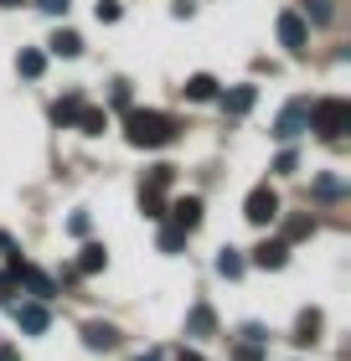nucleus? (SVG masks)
<instances>
[{"mask_svg":"<svg viewBox=\"0 0 351 361\" xmlns=\"http://www.w3.org/2000/svg\"><path fill=\"white\" fill-rule=\"evenodd\" d=\"M37 11H47V16H68V0H37Z\"/></svg>","mask_w":351,"mask_h":361,"instance_id":"30","label":"nucleus"},{"mask_svg":"<svg viewBox=\"0 0 351 361\" xmlns=\"http://www.w3.org/2000/svg\"><path fill=\"white\" fill-rule=\"evenodd\" d=\"M165 217H171V227H181V233H196V227H202V196H176Z\"/></svg>","mask_w":351,"mask_h":361,"instance_id":"7","label":"nucleus"},{"mask_svg":"<svg viewBox=\"0 0 351 361\" xmlns=\"http://www.w3.org/2000/svg\"><path fill=\"white\" fill-rule=\"evenodd\" d=\"M0 253H6V258H11V264H16V258H21V253H16V243H11L6 233H0Z\"/></svg>","mask_w":351,"mask_h":361,"instance_id":"33","label":"nucleus"},{"mask_svg":"<svg viewBox=\"0 0 351 361\" xmlns=\"http://www.w3.org/2000/svg\"><path fill=\"white\" fill-rule=\"evenodd\" d=\"M243 217L254 222V227H269L274 217H279V191L263 180V186H254L248 191V202H243Z\"/></svg>","mask_w":351,"mask_h":361,"instance_id":"3","label":"nucleus"},{"mask_svg":"<svg viewBox=\"0 0 351 361\" xmlns=\"http://www.w3.org/2000/svg\"><path fill=\"white\" fill-rule=\"evenodd\" d=\"M0 361H21V351H16L11 341H0Z\"/></svg>","mask_w":351,"mask_h":361,"instance_id":"34","label":"nucleus"},{"mask_svg":"<svg viewBox=\"0 0 351 361\" xmlns=\"http://www.w3.org/2000/svg\"><path fill=\"white\" fill-rule=\"evenodd\" d=\"M284 264H290V243H258V248H254V269H284Z\"/></svg>","mask_w":351,"mask_h":361,"instance_id":"10","label":"nucleus"},{"mask_svg":"<svg viewBox=\"0 0 351 361\" xmlns=\"http://www.w3.org/2000/svg\"><path fill=\"white\" fill-rule=\"evenodd\" d=\"M135 361H160V351H145V356H135Z\"/></svg>","mask_w":351,"mask_h":361,"instance_id":"35","label":"nucleus"},{"mask_svg":"<svg viewBox=\"0 0 351 361\" xmlns=\"http://www.w3.org/2000/svg\"><path fill=\"white\" fill-rule=\"evenodd\" d=\"M11 284L31 289V294H37V305H47V300H52V294H57V279H52V274H42L37 264H21V258H16V264H11Z\"/></svg>","mask_w":351,"mask_h":361,"instance_id":"4","label":"nucleus"},{"mask_svg":"<svg viewBox=\"0 0 351 361\" xmlns=\"http://www.w3.org/2000/svg\"><path fill=\"white\" fill-rule=\"evenodd\" d=\"M232 361H263V346H254V341H243V346L232 351Z\"/></svg>","mask_w":351,"mask_h":361,"instance_id":"28","label":"nucleus"},{"mask_svg":"<svg viewBox=\"0 0 351 361\" xmlns=\"http://www.w3.org/2000/svg\"><path fill=\"white\" fill-rule=\"evenodd\" d=\"M98 21H119V16H124V6H119V0H98Z\"/></svg>","mask_w":351,"mask_h":361,"instance_id":"25","label":"nucleus"},{"mask_svg":"<svg viewBox=\"0 0 351 361\" xmlns=\"http://www.w3.org/2000/svg\"><path fill=\"white\" fill-rule=\"evenodd\" d=\"M346 186H341V180L336 176H321V180H315V196H341Z\"/></svg>","mask_w":351,"mask_h":361,"instance_id":"26","label":"nucleus"},{"mask_svg":"<svg viewBox=\"0 0 351 361\" xmlns=\"http://www.w3.org/2000/svg\"><path fill=\"white\" fill-rule=\"evenodd\" d=\"M331 16H336V0H305V16H299V21H315V26H331Z\"/></svg>","mask_w":351,"mask_h":361,"instance_id":"18","label":"nucleus"},{"mask_svg":"<svg viewBox=\"0 0 351 361\" xmlns=\"http://www.w3.org/2000/svg\"><path fill=\"white\" fill-rule=\"evenodd\" d=\"M16 325H21L26 336H42L47 325H52V315H47V305H16Z\"/></svg>","mask_w":351,"mask_h":361,"instance_id":"9","label":"nucleus"},{"mask_svg":"<svg viewBox=\"0 0 351 361\" xmlns=\"http://www.w3.org/2000/svg\"><path fill=\"white\" fill-rule=\"evenodd\" d=\"M279 42L290 47L295 57H305V47H310V26L299 21V11H284V16H279Z\"/></svg>","mask_w":351,"mask_h":361,"instance_id":"6","label":"nucleus"},{"mask_svg":"<svg viewBox=\"0 0 351 361\" xmlns=\"http://www.w3.org/2000/svg\"><path fill=\"white\" fill-rule=\"evenodd\" d=\"M310 129V98H290V104L279 109V119H274V135L279 140H299Z\"/></svg>","mask_w":351,"mask_h":361,"instance_id":"5","label":"nucleus"},{"mask_svg":"<svg viewBox=\"0 0 351 361\" xmlns=\"http://www.w3.org/2000/svg\"><path fill=\"white\" fill-rule=\"evenodd\" d=\"M16 68H21V78H42V68H47V57L37 52V47H26V52L16 57Z\"/></svg>","mask_w":351,"mask_h":361,"instance_id":"22","label":"nucleus"},{"mask_svg":"<svg viewBox=\"0 0 351 361\" xmlns=\"http://www.w3.org/2000/svg\"><path fill=\"white\" fill-rule=\"evenodd\" d=\"M78 114H83V98L78 93H68V98H57V104H52V119L57 124H78Z\"/></svg>","mask_w":351,"mask_h":361,"instance_id":"16","label":"nucleus"},{"mask_svg":"<svg viewBox=\"0 0 351 361\" xmlns=\"http://www.w3.org/2000/svg\"><path fill=\"white\" fill-rule=\"evenodd\" d=\"M68 233H73V238H88V212H73V217H68Z\"/></svg>","mask_w":351,"mask_h":361,"instance_id":"29","label":"nucleus"},{"mask_svg":"<svg viewBox=\"0 0 351 361\" xmlns=\"http://www.w3.org/2000/svg\"><path fill=\"white\" fill-rule=\"evenodd\" d=\"M181 361H202V356H196V351H181Z\"/></svg>","mask_w":351,"mask_h":361,"instance_id":"36","label":"nucleus"},{"mask_svg":"<svg viewBox=\"0 0 351 361\" xmlns=\"http://www.w3.org/2000/svg\"><path fill=\"white\" fill-rule=\"evenodd\" d=\"M114 104H119V109H129V83H124V78L114 83Z\"/></svg>","mask_w":351,"mask_h":361,"instance_id":"31","label":"nucleus"},{"mask_svg":"<svg viewBox=\"0 0 351 361\" xmlns=\"http://www.w3.org/2000/svg\"><path fill=\"white\" fill-rule=\"evenodd\" d=\"M310 129H321L326 140H341L351 129V104L346 98H321V104H310Z\"/></svg>","mask_w":351,"mask_h":361,"instance_id":"2","label":"nucleus"},{"mask_svg":"<svg viewBox=\"0 0 351 361\" xmlns=\"http://www.w3.org/2000/svg\"><path fill=\"white\" fill-rule=\"evenodd\" d=\"M78 129H83V135H104V129H109V114L83 104V114H78Z\"/></svg>","mask_w":351,"mask_h":361,"instance_id":"17","label":"nucleus"},{"mask_svg":"<svg viewBox=\"0 0 351 361\" xmlns=\"http://www.w3.org/2000/svg\"><path fill=\"white\" fill-rule=\"evenodd\" d=\"M212 325H217V320H212V310H207V305H196L191 315H186V336H212Z\"/></svg>","mask_w":351,"mask_h":361,"instance_id":"21","label":"nucleus"},{"mask_svg":"<svg viewBox=\"0 0 351 361\" xmlns=\"http://www.w3.org/2000/svg\"><path fill=\"white\" fill-rule=\"evenodd\" d=\"M52 52H57V57H83V37H78V31H57V37H52Z\"/></svg>","mask_w":351,"mask_h":361,"instance_id":"19","label":"nucleus"},{"mask_svg":"<svg viewBox=\"0 0 351 361\" xmlns=\"http://www.w3.org/2000/svg\"><path fill=\"white\" fill-rule=\"evenodd\" d=\"M191 98V104H207V98H217V78L212 73H196V78H186V88H181Z\"/></svg>","mask_w":351,"mask_h":361,"instance_id":"13","label":"nucleus"},{"mask_svg":"<svg viewBox=\"0 0 351 361\" xmlns=\"http://www.w3.org/2000/svg\"><path fill=\"white\" fill-rule=\"evenodd\" d=\"M124 140L135 150H160V145L176 140V119L171 114H155V109H129L124 114Z\"/></svg>","mask_w":351,"mask_h":361,"instance_id":"1","label":"nucleus"},{"mask_svg":"<svg viewBox=\"0 0 351 361\" xmlns=\"http://www.w3.org/2000/svg\"><path fill=\"white\" fill-rule=\"evenodd\" d=\"M254 104H258V88H254V83H238V88L222 93V109H227V114H248Z\"/></svg>","mask_w":351,"mask_h":361,"instance_id":"11","label":"nucleus"},{"mask_svg":"<svg viewBox=\"0 0 351 361\" xmlns=\"http://www.w3.org/2000/svg\"><path fill=\"white\" fill-rule=\"evenodd\" d=\"M274 171H279V176H295V171H299V155H295V150H284V155L274 160Z\"/></svg>","mask_w":351,"mask_h":361,"instance_id":"27","label":"nucleus"},{"mask_svg":"<svg viewBox=\"0 0 351 361\" xmlns=\"http://www.w3.org/2000/svg\"><path fill=\"white\" fill-rule=\"evenodd\" d=\"M248 269V258L238 253V248H222V253H217V274H222V279H238Z\"/></svg>","mask_w":351,"mask_h":361,"instance_id":"15","label":"nucleus"},{"mask_svg":"<svg viewBox=\"0 0 351 361\" xmlns=\"http://www.w3.org/2000/svg\"><path fill=\"white\" fill-rule=\"evenodd\" d=\"M104 269H109V248H104V243H83L78 274H104Z\"/></svg>","mask_w":351,"mask_h":361,"instance_id":"12","label":"nucleus"},{"mask_svg":"<svg viewBox=\"0 0 351 361\" xmlns=\"http://www.w3.org/2000/svg\"><path fill=\"white\" fill-rule=\"evenodd\" d=\"M310 233H315L310 217H290V222H284V238H310Z\"/></svg>","mask_w":351,"mask_h":361,"instance_id":"24","label":"nucleus"},{"mask_svg":"<svg viewBox=\"0 0 351 361\" xmlns=\"http://www.w3.org/2000/svg\"><path fill=\"white\" fill-rule=\"evenodd\" d=\"M0 6H21V0H0Z\"/></svg>","mask_w":351,"mask_h":361,"instance_id":"37","label":"nucleus"},{"mask_svg":"<svg viewBox=\"0 0 351 361\" xmlns=\"http://www.w3.org/2000/svg\"><path fill=\"white\" fill-rule=\"evenodd\" d=\"M315 331H321V310H305V315H299L295 320V346H310V341H315Z\"/></svg>","mask_w":351,"mask_h":361,"instance_id":"14","label":"nucleus"},{"mask_svg":"<svg viewBox=\"0 0 351 361\" xmlns=\"http://www.w3.org/2000/svg\"><path fill=\"white\" fill-rule=\"evenodd\" d=\"M11 294H16V284H11V274H0V305H6Z\"/></svg>","mask_w":351,"mask_h":361,"instance_id":"32","label":"nucleus"},{"mask_svg":"<svg viewBox=\"0 0 351 361\" xmlns=\"http://www.w3.org/2000/svg\"><path fill=\"white\" fill-rule=\"evenodd\" d=\"M140 212H145V217H155V222H160V217H165V191L145 186V191H140Z\"/></svg>","mask_w":351,"mask_h":361,"instance_id":"20","label":"nucleus"},{"mask_svg":"<svg viewBox=\"0 0 351 361\" xmlns=\"http://www.w3.org/2000/svg\"><path fill=\"white\" fill-rule=\"evenodd\" d=\"M83 346H88V351H114V346H119V331H114L109 320H88V325H83Z\"/></svg>","mask_w":351,"mask_h":361,"instance_id":"8","label":"nucleus"},{"mask_svg":"<svg viewBox=\"0 0 351 361\" xmlns=\"http://www.w3.org/2000/svg\"><path fill=\"white\" fill-rule=\"evenodd\" d=\"M186 248V233L181 227H160V253H181Z\"/></svg>","mask_w":351,"mask_h":361,"instance_id":"23","label":"nucleus"}]
</instances>
